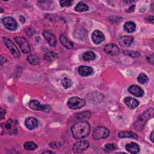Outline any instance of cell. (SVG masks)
Instances as JSON below:
<instances>
[{
    "instance_id": "25",
    "label": "cell",
    "mask_w": 154,
    "mask_h": 154,
    "mask_svg": "<svg viewBox=\"0 0 154 154\" xmlns=\"http://www.w3.org/2000/svg\"><path fill=\"white\" fill-rule=\"evenodd\" d=\"M29 106L33 110H41L42 105L40 102L36 100H32L29 102Z\"/></svg>"
},
{
    "instance_id": "28",
    "label": "cell",
    "mask_w": 154,
    "mask_h": 154,
    "mask_svg": "<svg viewBox=\"0 0 154 154\" xmlns=\"http://www.w3.org/2000/svg\"><path fill=\"white\" fill-rule=\"evenodd\" d=\"M61 85H63V88L65 89L69 88L72 85V81L70 79L68 78H64L61 80Z\"/></svg>"
},
{
    "instance_id": "1",
    "label": "cell",
    "mask_w": 154,
    "mask_h": 154,
    "mask_svg": "<svg viewBox=\"0 0 154 154\" xmlns=\"http://www.w3.org/2000/svg\"><path fill=\"white\" fill-rule=\"evenodd\" d=\"M90 132V126L87 122L79 121L72 127V134L74 138L79 140L87 137Z\"/></svg>"
},
{
    "instance_id": "16",
    "label": "cell",
    "mask_w": 154,
    "mask_h": 154,
    "mask_svg": "<svg viewBox=\"0 0 154 154\" xmlns=\"http://www.w3.org/2000/svg\"><path fill=\"white\" fill-rule=\"evenodd\" d=\"M123 101L125 104L131 109H134L139 105V102L135 98L131 97H126L123 99Z\"/></svg>"
},
{
    "instance_id": "3",
    "label": "cell",
    "mask_w": 154,
    "mask_h": 154,
    "mask_svg": "<svg viewBox=\"0 0 154 154\" xmlns=\"http://www.w3.org/2000/svg\"><path fill=\"white\" fill-rule=\"evenodd\" d=\"M85 100L80 97L74 96L69 99L67 101V106L71 109H78L84 106Z\"/></svg>"
},
{
    "instance_id": "32",
    "label": "cell",
    "mask_w": 154,
    "mask_h": 154,
    "mask_svg": "<svg viewBox=\"0 0 154 154\" xmlns=\"http://www.w3.org/2000/svg\"><path fill=\"white\" fill-rule=\"evenodd\" d=\"M72 2H73L72 1H60V4L62 7L70 6L72 4Z\"/></svg>"
},
{
    "instance_id": "35",
    "label": "cell",
    "mask_w": 154,
    "mask_h": 154,
    "mask_svg": "<svg viewBox=\"0 0 154 154\" xmlns=\"http://www.w3.org/2000/svg\"><path fill=\"white\" fill-rule=\"evenodd\" d=\"M153 134H154V132L152 131L150 134V138L152 142H153Z\"/></svg>"
},
{
    "instance_id": "21",
    "label": "cell",
    "mask_w": 154,
    "mask_h": 154,
    "mask_svg": "<svg viewBox=\"0 0 154 154\" xmlns=\"http://www.w3.org/2000/svg\"><path fill=\"white\" fill-rule=\"evenodd\" d=\"M124 29L125 30L129 33H132L135 31L136 25L135 23L132 21H128L125 22L124 24Z\"/></svg>"
},
{
    "instance_id": "12",
    "label": "cell",
    "mask_w": 154,
    "mask_h": 154,
    "mask_svg": "<svg viewBox=\"0 0 154 154\" xmlns=\"http://www.w3.org/2000/svg\"><path fill=\"white\" fill-rule=\"evenodd\" d=\"M128 91L130 93L136 97H141L144 94L143 90L137 85H132L128 88Z\"/></svg>"
},
{
    "instance_id": "2",
    "label": "cell",
    "mask_w": 154,
    "mask_h": 154,
    "mask_svg": "<svg viewBox=\"0 0 154 154\" xmlns=\"http://www.w3.org/2000/svg\"><path fill=\"white\" fill-rule=\"evenodd\" d=\"M153 109L150 108L140 116L137 120L134 123V128L138 131L142 129L148 120L153 116Z\"/></svg>"
},
{
    "instance_id": "19",
    "label": "cell",
    "mask_w": 154,
    "mask_h": 154,
    "mask_svg": "<svg viewBox=\"0 0 154 154\" xmlns=\"http://www.w3.org/2000/svg\"><path fill=\"white\" fill-rule=\"evenodd\" d=\"M60 40L61 43V44L67 49H71L73 48V43L68 39L64 35L61 34L60 36Z\"/></svg>"
},
{
    "instance_id": "11",
    "label": "cell",
    "mask_w": 154,
    "mask_h": 154,
    "mask_svg": "<svg viewBox=\"0 0 154 154\" xmlns=\"http://www.w3.org/2000/svg\"><path fill=\"white\" fill-rule=\"evenodd\" d=\"M91 40L95 44H99L105 40L104 34L99 30H95L91 35Z\"/></svg>"
},
{
    "instance_id": "23",
    "label": "cell",
    "mask_w": 154,
    "mask_h": 154,
    "mask_svg": "<svg viewBox=\"0 0 154 154\" xmlns=\"http://www.w3.org/2000/svg\"><path fill=\"white\" fill-rule=\"evenodd\" d=\"M75 11L78 12H83L86 11L88 10V5L84 2H79L75 7Z\"/></svg>"
},
{
    "instance_id": "36",
    "label": "cell",
    "mask_w": 154,
    "mask_h": 154,
    "mask_svg": "<svg viewBox=\"0 0 154 154\" xmlns=\"http://www.w3.org/2000/svg\"><path fill=\"white\" fill-rule=\"evenodd\" d=\"M134 8H135V5H132L129 8V10H128L127 11L128 12H131V11H132L133 10H134Z\"/></svg>"
},
{
    "instance_id": "13",
    "label": "cell",
    "mask_w": 154,
    "mask_h": 154,
    "mask_svg": "<svg viewBox=\"0 0 154 154\" xmlns=\"http://www.w3.org/2000/svg\"><path fill=\"white\" fill-rule=\"evenodd\" d=\"M134 41V38L130 35H123L119 38V43L123 47H128L131 45Z\"/></svg>"
},
{
    "instance_id": "31",
    "label": "cell",
    "mask_w": 154,
    "mask_h": 154,
    "mask_svg": "<svg viewBox=\"0 0 154 154\" xmlns=\"http://www.w3.org/2000/svg\"><path fill=\"white\" fill-rule=\"evenodd\" d=\"M125 54H126V55H128V56H130L131 57H137L140 55V53L137 52V51H125Z\"/></svg>"
},
{
    "instance_id": "14",
    "label": "cell",
    "mask_w": 154,
    "mask_h": 154,
    "mask_svg": "<svg viewBox=\"0 0 154 154\" xmlns=\"http://www.w3.org/2000/svg\"><path fill=\"white\" fill-rule=\"evenodd\" d=\"M43 35L50 45L55 46L56 45L57 40L53 33L48 31H45L43 32Z\"/></svg>"
},
{
    "instance_id": "22",
    "label": "cell",
    "mask_w": 154,
    "mask_h": 154,
    "mask_svg": "<svg viewBox=\"0 0 154 154\" xmlns=\"http://www.w3.org/2000/svg\"><path fill=\"white\" fill-rule=\"evenodd\" d=\"M27 60L29 62V64L32 65H38L40 63V58L37 56L36 55L34 54H30L27 56Z\"/></svg>"
},
{
    "instance_id": "34",
    "label": "cell",
    "mask_w": 154,
    "mask_h": 154,
    "mask_svg": "<svg viewBox=\"0 0 154 154\" xmlns=\"http://www.w3.org/2000/svg\"><path fill=\"white\" fill-rule=\"evenodd\" d=\"M5 110L2 109V108L1 109V120H2L4 117V116H5Z\"/></svg>"
},
{
    "instance_id": "26",
    "label": "cell",
    "mask_w": 154,
    "mask_h": 154,
    "mask_svg": "<svg viewBox=\"0 0 154 154\" xmlns=\"http://www.w3.org/2000/svg\"><path fill=\"white\" fill-rule=\"evenodd\" d=\"M58 55L57 54L52 51H49L47 53H46V54L45 55V58L46 60H47L48 61H52L54 60H55L57 58Z\"/></svg>"
},
{
    "instance_id": "8",
    "label": "cell",
    "mask_w": 154,
    "mask_h": 154,
    "mask_svg": "<svg viewBox=\"0 0 154 154\" xmlns=\"http://www.w3.org/2000/svg\"><path fill=\"white\" fill-rule=\"evenodd\" d=\"M4 125L2 124L1 125V130L2 132L5 131L8 132V134H15L14 131H17L16 125L15 123V122L13 121L11 119H9L5 123H4Z\"/></svg>"
},
{
    "instance_id": "15",
    "label": "cell",
    "mask_w": 154,
    "mask_h": 154,
    "mask_svg": "<svg viewBox=\"0 0 154 154\" xmlns=\"http://www.w3.org/2000/svg\"><path fill=\"white\" fill-rule=\"evenodd\" d=\"M78 72L81 76H87L91 75L93 73V70L91 67L89 66H80L78 68Z\"/></svg>"
},
{
    "instance_id": "30",
    "label": "cell",
    "mask_w": 154,
    "mask_h": 154,
    "mask_svg": "<svg viewBox=\"0 0 154 154\" xmlns=\"http://www.w3.org/2000/svg\"><path fill=\"white\" fill-rule=\"evenodd\" d=\"M116 149V146L113 143H108L104 146V149L106 151L114 150Z\"/></svg>"
},
{
    "instance_id": "6",
    "label": "cell",
    "mask_w": 154,
    "mask_h": 154,
    "mask_svg": "<svg viewBox=\"0 0 154 154\" xmlns=\"http://www.w3.org/2000/svg\"><path fill=\"white\" fill-rule=\"evenodd\" d=\"M14 40L19 46L22 52L24 54H27L30 52V47L26 39L22 37H16L14 38Z\"/></svg>"
},
{
    "instance_id": "7",
    "label": "cell",
    "mask_w": 154,
    "mask_h": 154,
    "mask_svg": "<svg viewBox=\"0 0 154 154\" xmlns=\"http://www.w3.org/2000/svg\"><path fill=\"white\" fill-rule=\"evenodd\" d=\"M3 25L8 30L14 31L17 28V24L16 20L11 17H5L2 19Z\"/></svg>"
},
{
    "instance_id": "4",
    "label": "cell",
    "mask_w": 154,
    "mask_h": 154,
    "mask_svg": "<svg viewBox=\"0 0 154 154\" xmlns=\"http://www.w3.org/2000/svg\"><path fill=\"white\" fill-rule=\"evenodd\" d=\"M109 131L103 126L96 127L93 132V138L96 140H99L106 138L109 135Z\"/></svg>"
},
{
    "instance_id": "29",
    "label": "cell",
    "mask_w": 154,
    "mask_h": 154,
    "mask_svg": "<svg viewBox=\"0 0 154 154\" xmlns=\"http://www.w3.org/2000/svg\"><path fill=\"white\" fill-rule=\"evenodd\" d=\"M137 81L139 83L144 84H146L148 82L149 78L147 77V76L146 74L141 73L137 77Z\"/></svg>"
},
{
    "instance_id": "18",
    "label": "cell",
    "mask_w": 154,
    "mask_h": 154,
    "mask_svg": "<svg viewBox=\"0 0 154 154\" xmlns=\"http://www.w3.org/2000/svg\"><path fill=\"white\" fill-rule=\"evenodd\" d=\"M125 149L128 152L133 154L137 153L140 151V146L138 144L134 142L127 144L125 146Z\"/></svg>"
},
{
    "instance_id": "37",
    "label": "cell",
    "mask_w": 154,
    "mask_h": 154,
    "mask_svg": "<svg viewBox=\"0 0 154 154\" xmlns=\"http://www.w3.org/2000/svg\"><path fill=\"white\" fill-rule=\"evenodd\" d=\"M149 19H150V20H149V21L150 22H151L152 23H153V17L152 16H149Z\"/></svg>"
},
{
    "instance_id": "24",
    "label": "cell",
    "mask_w": 154,
    "mask_h": 154,
    "mask_svg": "<svg viewBox=\"0 0 154 154\" xmlns=\"http://www.w3.org/2000/svg\"><path fill=\"white\" fill-rule=\"evenodd\" d=\"M96 58L95 54L92 51H87L82 55V58L85 61H91Z\"/></svg>"
},
{
    "instance_id": "9",
    "label": "cell",
    "mask_w": 154,
    "mask_h": 154,
    "mask_svg": "<svg viewBox=\"0 0 154 154\" xmlns=\"http://www.w3.org/2000/svg\"><path fill=\"white\" fill-rule=\"evenodd\" d=\"M89 143L86 140H79L75 142L73 146V151L74 153L81 152L89 147Z\"/></svg>"
},
{
    "instance_id": "27",
    "label": "cell",
    "mask_w": 154,
    "mask_h": 154,
    "mask_svg": "<svg viewBox=\"0 0 154 154\" xmlns=\"http://www.w3.org/2000/svg\"><path fill=\"white\" fill-rule=\"evenodd\" d=\"M23 147L25 148V149L26 150H35L37 147V144L32 141H27L26 143H24L23 144Z\"/></svg>"
},
{
    "instance_id": "38",
    "label": "cell",
    "mask_w": 154,
    "mask_h": 154,
    "mask_svg": "<svg viewBox=\"0 0 154 154\" xmlns=\"http://www.w3.org/2000/svg\"><path fill=\"white\" fill-rule=\"evenodd\" d=\"M52 153L53 152H51V151H45L43 152V153Z\"/></svg>"
},
{
    "instance_id": "10",
    "label": "cell",
    "mask_w": 154,
    "mask_h": 154,
    "mask_svg": "<svg viewBox=\"0 0 154 154\" xmlns=\"http://www.w3.org/2000/svg\"><path fill=\"white\" fill-rule=\"evenodd\" d=\"M104 51L111 55H117L120 53V49L116 45L110 43L104 46Z\"/></svg>"
},
{
    "instance_id": "33",
    "label": "cell",
    "mask_w": 154,
    "mask_h": 154,
    "mask_svg": "<svg viewBox=\"0 0 154 154\" xmlns=\"http://www.w3.org/2000/svg\"><path fill=\"white\" fill-rule=\"evenodd\" d=\"M51 109V107L49 105H42V108H41V111H45V112H49Z\"/></svg>"
},
{
    "instance_id": "20",
    "label": "cell",
    "mask_w": 154,
    "mask_h": 154,
    "mask_svg": "<svg viewBox=\"0 0 154 154\" xmlns=\"http://www.w3.org/2000/svg\"><path fill=\"white\" fill-rule=\"evenodd\" d=\"M118 137L120 138H128L137 139L138 138V136L136 134L130 131H121L118 134Z\"/></svg>"
},
{
    "instance_id": "5",
    "label": "cell",
    "mask_w": 154,
    "mask_h": 154,
    "mask_svg": "<svg viewBox=\"0 0 154 154\" xmlns=\"http://www.w3.org/2000/svg\"><path fill=\"white\" fill-rule=\"evenodd\" d=\"M2 41L5 46L8 48L11 54L16 58H19L20 56V54L18 49L16 48L13 42L7 37H4Z\"/></svg>"
},
{
    "instance_id": "17",
    "label": "cell",
    "mask_w": 154,
    "mask_h": 154,
    "mask_svg": "<svg viewBox=\"0 0 154 154\" xmlns=\"http://www.w3.org/2000/svg\"><path fill=\"white\" fill-rule=\"evenodd\" d=\"M25 125L27 129L29 130H32L37 127L38 126V120L32 117L27 118L25 121Z\"/></svg>"
}]
</instances>
